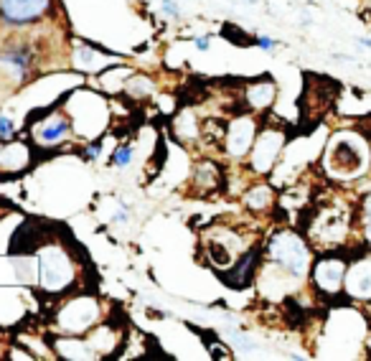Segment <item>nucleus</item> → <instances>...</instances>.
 <instances>
[{
  "label": "nucleus",
  "instance_id": "nucleus-1",
  "mask_svg": "<svg viewBox=\"0 0 371 361\" xmlns=\"http://www.w3.org/2000/svg\"><path fill=\"white\" fill-rule=\"evenodd\" d=\"M321 171L336 186L364 181L371 173V138L359 127H336L321 150Z\"/></svg>",
  "mask_w": 371,
  "mask_h": 361
},
{
  "label": "nucleus",
  "instance_id": "nucleus-2",
  "mask_svg": "<svg viewBox=\"0 0 371 361\" xmlns=\"http://www.w3.org/2000/svg\"><path fill=\"white\" fill-rule=\"evenodd\" d=\"M356 222H359V209H353L351 203L343 201V199L331 196L328 201L310 209L302 232H305L315 252L348 249Z\"/></svg>",
  "mask_w": 371,
  "mask_h": 361
},
{
  "label": "nucleus",
  "instance_id": "nucleus-3",
  "mask_svg": "<svg viewBox=\"0 0 371 361\" xmlns=\"http://www.w3.org/2000/svg\"><path fill=\"white\" fill-rule=\"evenodd\" d=\"M315 260V249L305 232L293 227L272 229L262 242V265L293 278L300 285H308L310 267Z\"/></svg>",
  "mask_w": 371,
  "mask_h": 361
},
{
  "label": "nucleus",
  "instance_id": "nucleus-4",
  "mask_svg": "<svg viewBox=\"0 0 371 361\" xmlns=\"http://www.w3.org/2000/svg\"><path fill=\"white\" fill-rule=\"evenodd\" d=\"M257 244H262V242H252L249 229L227 227V224L208 227L201 235V247L208 257V265L216 270V275L234 267L252 247H257Z\"/></svg>",
  "mask_w": 371,
  "mask_h": 361
},
{
  "label": "nucleus",
  "instance_id": "nucleus-5",
  "mask_svg": "<svg viewBox=\"0 0 371 361\" xmlns=\"http://www.w3.org/2000/svg\"><path fill=\"white\" fill-rule=\"evenodd\" d=\"M290 140V125L285 122H262L254 146H252L249 155L245 160L247 176L252 178H267L277 168L280 158H283L285 148Z\"/></svg>",
  "mask_w": 371,
  "mask_h": 361
},
{
  "label": "nucleus",
  "instance_id": "nucleus-6",
  "mask_svg": "<svg viewBox=\"0 0 371 361\" xmlns=\"http://www.w3.org/2000/svg\"><path fill=\"white\" fill-rule=\"evenodd\" d=\"M348 257L346 249H328V252H315L313 267H310L308 285L313 288L315 295L326 300H338L346 288L348 273Z\"/></svg>",
  "mask_w": 371,
  "mask_h": 361
},
{
  "label": "nucleus",
  "instance_id": "nucleus-7",
  "mask_svg": "<svg viewBox=\"0 0 371 361\" xmlns=\"http://www.w3.org/2000/svg\"><path fill=\"white\" fill-rule=\"evenodd\" d=\"M262 122H264V114L240 107L232 117H227V130H224L221 153H224L232 163H245L252 146H254V140H257L259 130H262Z\"/></svg>",
  "mask_w": 371,
  "mask_h": 361
},
{
  "label": "nucleus",
  "instance_id": "nucleus-8",
  "mask_svg": "<svg viewBox=\"0 0 371 361\" xmlns=\"http://www.w3.org/2000/svg\"><path fill=\"white\" fill-rule=\"evenodd\" d=\"M31 138L38 148H44V150H54V148L64 146L71 135V120L61 110L51 107V110H44V112L36 114V122L31 120Z\"/></svg>",
  "mask_w": 371,
  "mask_h": 361
},
{
  "label": "nucleus",
  "instance_id": "nucleus-9",
  "mask_svg": "<svg viewBox=\"0 0 371 361\" xmlns=\"http://www.w3.org/2000/svg\"><path fill=\"white\" fill-rule=\"evenodd\" d=\"M351 303L371 305V247L356 249L348 257V273H346V288H343Z\"/></svg>",
  "mask_w": 371,
  "mask_h": 361
},
{
  "label": "nucleus",
  "instance_id": "nucleus-10",
  "mask_svg": "<svg viewBox=\"0 0 371 361\" xmlns=\"http://www.w3.org/2000/svg\"><path fill=\"white\" fill-rule=\"evenodd\" d=\"M277 97H280V84L275 76L259 74L254 79H247L240 87V107L252 110L257 114H267L275 107Z\"/></svg>",
  "mask_w": 371,
  "mask_h": 361
},
{
  "label": "nucleus",
  "instance_id": "nucleus-11",
  "mask_svg": "<svg viewBox=\"0 0 371 361\" xmlns=\"http://www.w3.org/2000/svg\"><path fill=\"white\" fill-rule=\"evenodd\" d=\"M54 0H0V20L13 28H23L41 20L51 11Z\"/></svg>",
  "mask_w": 371,
  "mask_h": 361
},
{
  "label": "nucleus",
  "instance_id": "nucleus-12",
  "mask_svg": "<svg viewBox=\"0 0 371 361\" xmlns=\"http://www.w3.org/2000/svg\"><path fill=\"white\" fill-rule=\"evenodd\" d=\"M33 163V150L20 140L0 143V178H13L28 171Z\"/></svg>",
  "mask_w": 371,
  "mask_h": 361
},
{
  "label": "nucleus",
  "instance_id": "nucleus-13",
  "mask_svg": "<svg viewBox=\"0 0 371 361\" xmlns=\"http://www.w3.org/2000/svg\"><path fill=\"white\" fill-rule=\"evenodd\" d=\"M275 203H277V189L267 178H254V181L247 184L245 191H242V206H245L249 214L262 216L275 209Z\"/></svg>",
  "mask_w": 371,
  "mask_h": 361
},
{
  "label": "nucleus",
  "instance_id": "nucleus-14",
  "mask_svg": "<svg viewBox=\"0 0 371 361\" xmlns=\"http://www.w3.org/2000/svg\"><path fill=\"white\" fill-rule=\"evenodd\" d=\"M191 189L199 196H214V194H219L224 189V171H221V165L208 158L199 160L194 165V173H191Z\"/></svg>",
  "mask_w": 371,
  "mask_h": 361
},
{
  "label": "nucleus",
  "instance_id": "nucleus-15",
  "mask_svg": "<svg viewBox=\"0 0 371 361\" xmlns=\"http://www.w3.org/2000/svg\"><path fill=\"white\" fill-rule=\"evenodd\" d=\"M170 127H173L176 140L183 143V146H194V143L204 140V122L199 120V114H196L194 107H183L181 112L173 117Z\"/></svg>",
  "mask_w": 371,
  "mask_h": 361
},
{
  "label": "nucleus",
  "instance_id": "nucleus-16",
  "mask_svg": "<svg viewBox=\"0 0 371 361\" xmlns=\"http://www.w3.org/2000/svg\"><path fill=\"white\" fill-rule=\"evenodd\" d=\"M125 92L132 100H151L158 89H155V82H153L148 74H132L125 82Z\"/></svg>",
  "mask_w": 371,
  "mask_h": 361
},
{
  "label": "nucleus",
  "instance_id": "nucleus-17",
  "mask_svg": "<svg viewBox=\"0 0 371 361\" xmlns=\"http://www.w3.org/2000/svg\"><path fill=\"white\" fill-rule=\"evenodd\" d=\"M132 158H135V148H132L130 143H122V146L114 148L112 165H114V168H127V165L132 163Z\"/></svg>",
  "mask_w": 371,
  "mask_h": 361
},
{
  "label": "nucleus",
  "instance_id": "nucleus-18",
  "mask_svg": "<svg viewBox=\"0 0 371 361\" xmlns=\"http://www.w3.org/2000/svg\"><path fill=\"white\" fill-rule=\"evenodd\" d=\"M221 36H224V38H232V41H234L237 46L254 44V36L249 38L245 31H242L240 25H234V23H224V28H221Z\"/></svg>",
  "mask_w": 371,
  "mask_h": 361
},
{
  "label": "nucleus",
  "instance_id": "nucleus-19",
  "mask_svg": "<svg viewBox=\"0 0 371 361\" xmlns=\"http://www.w3.org/2000/svg\"><path fill=\"white\" fill-rule=\"evenodd\" d=\"M16 138V122L13 117H8L6 112H0V140H11Z\"/></svg>",
  "mask_w": 371,
  "mask_h": 361
},
{
  "label": "nucleus",
  "instance_id": "nucleus-20",
  "mask_svg": "<svg viewBox=\"0 0 371 361\" xmlns=\"http://www.w3.org/2000/svg\"><path fill=\"white\" fill-rule=\"evenodd\" d=\"M361 224H371V189L361 196L359 203V227Z\"/></svg>",
  "mask_w": 371,
  "mask_h": 361
},
{
  "label": "nucleus",
  "instance_id": "nucleus-21",
  "mask_svg": "<svg viewBox=\"0 0 371 361\" xmlns=\"http://www.w3.org/2000/svg\"><path fill=\"white\" fill-rule=\"evenodd\" d=\"M160 13H163L165 18H170V20H178L183 16L181 6H178L176 0H160Z\"/></svg>",
  "mask_w": 371,
  "mask_h": 361
},
{
  "label": "nucleus",
  "instance_id": "nucleus-22",
  "mask_svg": "<svg viewBox=\"0 0 371 361\" xmlns=\"http://www.w3.org/2000/svg\"><path fill=\"white\" fill-rule=\"evenodd\" d=\"M74 61H76V64H82L84 69H87V66H92V64H95V51H89L87 46H76Z\"/></svg>",
  "mask_w": 371,
  "mask_h": 361
},
{
  "label": "nucleus",
  "instance_id": "nucleus-23",
  "mask_svg": "<svg viewBox=\"0 0 371 361\" xmlns=\"http://www.w3.org/2000/svg\"><path fill=\"white\" fill-rule=\"evenodd\" d=\"M254 46L262 51H275L277 49V38H270V36H254Z\"/></svg>",
  "mask_w": 371,
  "mask_h": 361
},
{
  "label": "nucleus",
  "instance_id": "nucleus-24",
  "mask_svg": "<svg viewBox=\"0 0 371 361\" xmlns=\"http://www.w3.org/2000/svg\"><path fill=\"white\" fill-rule=\"evenodd\" d=\"M100 153H102V143H100V140H95V143H89V146H87V150H84V158L97 160V158H100Z\"/></svg>",
  "mask_w": 371,
  "mask_h": 361
},
{
  "label": "nucleus",
  "instance_id": "nucleus-25",
  "mask_svg": "<svg viewBox=\"0 0 371 361\" xmlns=\"http://www.w3.org/2000/svg\"><path fill=\"white\" fill-rule=\"evenodd\" d=\"M194 46H196V49H199V51H208V49H211V36H201V38H196V41H194Z\"/></svg>",
  "mask_w": 371,
  "mask_h": 361
},
{
  "label": "nucleus",
  "instance_id": "nucleus-26",
  "mask_svg": "<svg viewBox=\"0 0 371 361\" xmlns=\"http://www.w3.org/2000/svg\"><path fill=\"white\" fill-rule=\"evenodd\" d=\"M361 235H364V244L366 247H371V224H361Z\"/></svg>",
  "mask_w": 371,
  "mask_h": 361
},
{
  "label": "nucleus",
  "instance_id": "nucleus-27",
  "mask_svg": "<svg viewBox=\"0 0 371 361\" xmlns=\"http://www.w3.org/2000/svg\"><path fill=\"white\" fill-rule=\"evenodd\" d=\"M356 41H359V44H364L366 49H371V38L369 36H356Z\"/></svg>",
  "mask_w": 371,
  "mask_h": 361
},
{
  "label": "nucleus",
  "instance_id": "nucleus-28",
  "mask_svg": "<svg viewBox=\"0 0 371 361\" xmlns=\"http://www.w3.org/2000/svg\"><path fill=\"white\" fill-rule=\"evenodd\" d=\"M245 3H257V0H245Z\"/></svg>",
  "mask_w": 371,
  "mask_h": 361
}]
</instances>
